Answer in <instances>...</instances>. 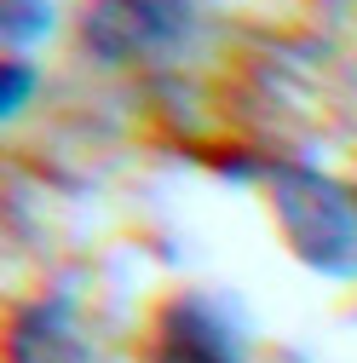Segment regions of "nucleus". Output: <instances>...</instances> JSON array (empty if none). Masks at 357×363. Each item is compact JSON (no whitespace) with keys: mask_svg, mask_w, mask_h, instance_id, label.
<instances>
[{"mask_svg":"<svg viewBox=\"0 0 357 363\" xmlns=\"http://www.w3.org/2000/svg\"><path fill=\"white\" fill-rule=\"evenodd\" d=\"M144 363H242V335L208 294H167L144 323Z\"/></svg>","mask_w":357,"mask_h":363,"instance_id":"2","label":"nucleus"},{"mask_svg":"<svg viewBox=\"0 0 357 363\" xmlns=\"http://www.w3.org/2000/svg\"><path fill=\"white\" fill-rule=\"evenodd\" d=\"M277 213L305 265L357 271V208L346 202V191H334L317 173H283Z\"/></svg>","mask_w":357,"mask_h":363,"instance_id":"1","label":"nucleus"},{"mask_svg":"<svg viewBox=\"0 0 357 363\" xmlns=\"http://www.w3.org/2000/svg\"><path fill=\"white\" fill-rule=\"evenodd\" d=\"M191 23L185 0H86L81 12V35L86 47L110 64H139L167 52Z\"/></svg>","mask_w":357,"mask_h":363,"instance_id":"3","label":"nucleus"}]
</instances>
